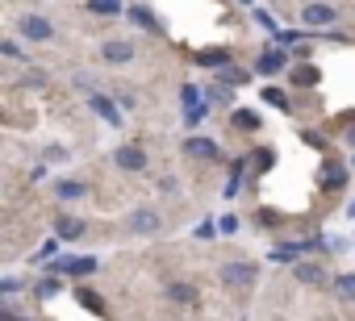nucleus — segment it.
I'll list each match as a JSON object with an SVG mask.
<instances>
[{
  "label": "nucleus",
  "instance_id": "nucleus-1",
  "mask_svg": "<svg viewBox=\"0 0 355 321\" xmlns=\"http://www.w3.org/2000/svg\"><path fill=\"white\" fill-rule=\"evenodd\" d=\"M255 279H259L255 263H226L222 267V284H230V288H251Z\"/></svg>",
  "mask_w": 355,
  "mask_h": 321
},
{
  "label": "nucleus",
  "instance_id": "nucleus-2",
  "mask_svg": "<svg viewBox=\"0 0 355 321\" xmlns=\"http://www.w3.org/2000/svg\"><path fill=\"white\" fill-rule=\"evenodd\" d=\"M17 30H21V38H30V42H51V38H55V26H51L46 17H38V13L21 17Z\"/></svg>",
  "mask_w": 355,
  "mask_h": 321
},
{
  "label": "nucleus",
  "instance_id": "nucleus-3",
  "mask_svg": "<svg viewBox=\"0 0 355 321\" xmlns=\"http://www.w3.org/2000/svg\"><path fill=\"white\" fill-rule=\"evenodd\" d=\"M113 158H117L121 172H142V167H146V150H142V146H117Z\"/></svg>",
  "mask_w": 355,
  "mask_h": 321
},
{
  "label": "nucleus",
  "instance_id": "nucleus-4",
  "mask_svg": "<svg viewBox=\"0 0 355 321\" xmlns=\"http://www.w3.org/2000/svg\"><path fill=\"white\" fill-rule=\"evenodd\" d=\"M334 17H338V13H334L330 5H305V9H301V21H305V26H313V30L330 26Z\"/></svg>",
  "mask_w": 355,
  "mask_h": 321
},
{
  "label": "nucleus",
  "instance_id": "nucleus-5",
  "mask_svg": "<svg viewBox=\"0 0 355 321\" xmlns=\"http://www.w3.org/2000/svg\"><path fill=\"white\" fill-rule=\"evenodd\" d=\"M101 59L113 63V67H121V63L134 59V46H130V42H105V46H101Z\"/></svg>",
  "mask_w": 355,
  "mask_h": 321
},
{
  "label": "nucleus",
  "instance_id": "nucleus-6",
  "mask_svg": "<svg viewBox=\"0 0 355 321\" xmlns=\"http://www.w3.org/2000/svg\"><path fill=\"white\" fill-rule=\"evenodd\" d=\"M92 109H96V113H101V117H105L109 125H121V121H125V117L117 113V104H113L109 96H101V92H92Z\"/></svg>",
  "mask_w": 355,
  "mask_h": 321
},
{
  "label": "nucleus",
  "instance_id": "nucleus-7",
  "mask_svg": "<svg viewBox=\"0 0 355 321\" xmlns=\"http://www.w3.org/2000/svg\"><path fill=\"white\" fill-rule=\"evenodd\" d=\"M184 150H189L193 158H218V142H209V138H189Z\"/></svg>",
  "mask_w": 355,
  "mask_h": 321
},
{
  "label": "nucleus",
  "instance_id": "nucleus-8",
  "mask_svg": "<svg viewBox=\"0 0 355 321\" xmlns=\"http://www.w3.org/2000/svg\"><path fill=\"white\" fill-rule=\"evenodd\" d=\"M130 226H134L138 234H155V230H159V213H155V209H138V213L130 217Z\"/></svg>",
  "mask_w": 355,
  "mask_h": 321
},
{
  "label": "nucleus",
  "instance_id": "nucleus-9",
  "mask_svg": "<svg viewBox=\"0 0 355 321\" xmlns=\"http://www.w3.org/2000/svg\"><path fill=\"white\" fill-rule=\"evenodd\" d=\"M280 67H284V51H263V55H259V71H263V75H276Z\"/></svg>",
  "mask_w": 355,
  "mask_h": 321
},
{
  "label": "nucleus",
  "instance_id": "nucleus-10",
  "mask_svg": "<svg viewBox=\"0 0 355 321\" xmlns=\"http://www.w3.org/2000/svg\"><path fill=\"white\" fill-rule=\"evenodd\" d=\"M55 234L71 242V238H80V234H84V221H76V217H59V221H55Z\"/></svg>",
  "mask_w": 355,
  "mask_h": 321
},
{
  "label": "nucleus",
  "instance_id": "nucleus-11",
  "mask_svg": "<svg viewBox=\"0 0 355 321\" xmlns=\"http://www.w3.org/2000/svg\"><path fill=\"white\" fill-rule=\"evenodd\" d=\"M297 279H301V284H322L326 271H322L318 263H301V259H297Z\"/></svg>",
  "mask_w": 355,
  "mask_h": 321
},
{
  "label": "nucleus",
  "instance_id": "nucleus-12",
  "mask_svg": "<svg viewBox=\"0 0 355 321\" xmlns=\"http://www.w3.org/2000/svg\"><path fill=\"white\" fill-rule=\"evenodd\" d=\"M55 192H59L63 201H80V196H84V184H80V180H59Z\"/></svg>",
  "mask_w": 355,
  "mask_h": 321
},
{
  "label": "nucleus",
  "instance_id": "nucleus-13",
  "mask_svg": "<svg viewBox=\"0 0 355 321\" xmlns=\"http://www.w3.org/2000/svg\"><path fill=\"white\" fill-rule=\"evenodd\" d=\"M197 63H201V67H226V63H230V55H226V51H201V55H197Z\"/></svg>",
  "mask_w": 355,
  "mask_h": 321
},
{
  "label": "nucleus",
  "instance_id": "nucleus-14",
  "mask_svg": "<svg viewBox=\"0 0 355 321\" xmlns=\"http://www.w3.org/2000/svg\"><path fill=\"white\" fill-rule=\"evenodd\" d=\"M205 113H209V109H205V100L184 104V125H201V121H205Z\"/></svg>",
  "mask_w": 355,
  "mask_h": 321
},
{
  "label": "nucleus",
  "instance_id": "nucleus-15",
  "mask_svg": "<svg viewBox=\"0 0 355 321\" xmlns=\"http://www.w3.org/2000/svg\"><path fill=\"white\" fill-rule=\"evenodd\" d=\"M334 292H338L343 300H355V275H338V279H334Z\"/></svg>",
  "mask_w": 355,
  "mask_h": 321
},
{
  "label": "nucleus",
  "instance_id": "nucleus-16",
  "mask_svg": "<svg viewBox=\"0 0 355 321\" xmlns=\"http://www.w3.org/2000/svg\"><path fill=\"white\" fill-rule=\"evenodd\" d=\"M167 292H171V300H180V304H193V300H197V292H193L189 284H171Z\"/></svg>",
  "mask_w": 355,
  "mask_h": 321
},
{
  "label": "nucleus",
  "instance_id": "nucleus-17",
  "mask_svg": "<svg viewBox=\"0 0 355 321\" xmlns=\"http://www.w3.org/2000/svg\"><path fill=\"white\" fill-rule=\"evenodd\" d=\"M134 21H138V26H146L150 34H159V26H155V17H150V9H142V5H134Z\"/></svg>",
  "mask_w": 355,
  "mask_h": 321
},
{
  "label": "nucleus",
  "instance_id": "nucleus-18",
  "mask_svg": "<svg viewBox=\"0 0 355 321\" xmlns=\"http://www.w3.org/2000/svg\"><path fill=\"white\" fill-rule=\"evenodd\" d=\"M234 125H239V129H255V125H259V117H255L251 109H239V113H234Z\"/></svg>",
  "mask_w": 355,
  "mask_h": 321
},
{
  "label": "nucleus",
  "instance_id": "nucleus-19",
  "mask_svg": "<svg viewBox=\"0 0 355 321\" xmlns=\"http://www.w3.org/2000/svg\"><path fill=\"white\" fill-rule=\"evenodd\" d=\"M67 271L71 275H92L96 271V259H76V263H67Z\"/></svg>",
  "mask_w": 355,
  "mask_h": 321
},
{
  "label": "nucleus",
  "instance_id": "nucleus-20",
  "mask_svg": "<svg viewBox=\"0 0 355 321\" xmlns=\"http://www.w3.org/2000/svg\"><path fill=\"white\" fill-rule=\"evenodd\" d=\"M21 84H26V88H42V84H46V71H42V67H34V71H26V80H21Z\"/></svg>",
  "mask_w": 355,
  "mask_h": 321
},
{
  "label": "nucleus",
  "instance_id": "nucleus-21",
  "mask_svg": "<svg viewBox=\"0 0 355 321\" xmlns=\"http://www.w3.org/2000/svg\"><path fill=\"white\" fill-rule=\"evenodd\" d=\"M0 55H5V59H21L26 51H21V46L13 42V38H5V42H0Z\"/></svg>",
  "mask_w": 355,
  "mask_h": 321
},
{
  "label": "nucleus",
  "instance_id": "nucleus-22",
  "mask_svg": "<svg viewBox=\"0 0 355 321\" xmlns=\"http://www.w3.org/2000/svg\"><path fill=\"white\" fill-rule=\"evenodd\" d=\"M301 250H305V246H301V242H284V246H280V250H276V259H297V255H301Z\"/></svg>",
  "mask_w": 355,
  "mask_h": 321
},
{
  "label": "nucleus",
  "instance_id": "nucleus-23",
  "mask_svg": "<svg viewBox=\"0 0 355 321\" xmlns=\"http://www.w3.org/2000/svg\"><path fill=\"white\" fill-rule=\"evenodd\" d=\"M243 80H247V75H243L239 67H226V71H222V84H243Z\"/></svg>",
  "mask_w": 355,
  "mask_h": 321
},
{
  "label": "nucleus",
  "instance_id": "nucleus-24",
  "mask_svg": "<svg viewBox=\"0 0 355 321\" xmlns=\"http://www.w3.org/2000/svg\"><path fill=\"white\" fill-rule=\"evenodd\" d=\"M80 300H84V304H88V309H96V313H105V300H96V296H92V292H80Z\"/></svg>",
  "mask_w": 355,
  "mask_h": 321
},
{
  "label": "nucleus",
  "instance_id": "nucleus-25",
  "mask_svg": "<svg viewBox=\"0 0 355 321\" xmlns=\"http://www.w3.org/2000/svg\"><path fill=\"white\" fill-rule=\"evenodd\" d=\"M96 13H117V0H92Z\"/></svg>",
  "mask_w": 355,
  "mask_h": 321
},
{
  "label": "nucleus",
  "instance_id": "nucleus-26",
  "mask_svg": "<svg viewBox=\"0 0 355 321\" xmlns=\"http://www.w3.org/2000/svg\"><path fill=\"white\" fill-rule=\"evenodd\" d=\"M347 142H351V146H355V125H351V129H347Z\"/></svg>",
  "mask_w": 355,
  "mask_h": 321
},
{
  "label": "nucleus",
  "instance_id": "nucleus-27",
  "mask_svg": "<svg viewBox=\"0 0 355 321\" xmlns=\"http://www.w3.org/2000/svg\"><path fill=\"white\" fill-rule=\"evenodd\" d=\"M351 217H355V205H351Z\"/></svg>",
  "mask_w": 355,
  "mask_h": 321
}]
</instances>
